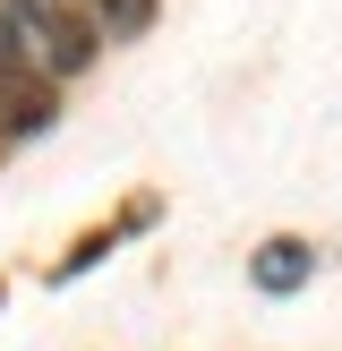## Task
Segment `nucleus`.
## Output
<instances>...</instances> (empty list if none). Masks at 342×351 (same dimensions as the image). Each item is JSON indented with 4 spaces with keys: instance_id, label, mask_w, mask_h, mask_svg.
<instances>
[{
    "instance_id": "nucleus-3",
    "label": "nucleus",
    "mask_w": 342,
    "mask_h": 351,
    "mask_svg": "<svg viewBox=\"0 0 342 351\" xmlns=\"http://www.w3.org/2000/svg\"><path fill=\"white\" fill-rule=\"evenodd\" d=\"M94 17H103V34H146L154 0H94Z\"/></svg>"
},
{
    "instance_id": "nucleus-2",
    "label": "nucleus",
    "mask_w": 342,
    "mask_h": 351,
    "mask_svg": "<svg viewBox=\"0 0 342 351\" xmlns=\"http://www.w3.org/2000/svg\"><path fill=\"white\" fill-rule=\"evenodd\" d=\"M308 274H317V249L308 240H265L256 249V291H300Z\"/></svg>"
},
{
    "instance_id": "nucleus-1",
    "label": "nucleus",
    "mask_w": 342,
    "mask_h": 351,
    "mask_svg": "<svg viewBox=\"0 0 342 351\" xmlns=\"http://www.w3.org/2000/svg\"><path fill=\"white\" fill-rule=\"evenodd\" d=\"M0 9H9V26H17V51H26L43 77H77V69L94 60V43H103L94 0H0Z\"/></svg>"
}]
</instances>
